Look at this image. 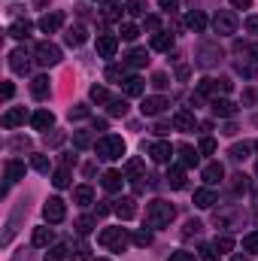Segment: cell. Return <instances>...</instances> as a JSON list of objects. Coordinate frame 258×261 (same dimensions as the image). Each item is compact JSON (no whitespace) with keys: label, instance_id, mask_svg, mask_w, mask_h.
I'll use <instances>...</instances> for the list:
<instances>
[{"label":"cell","instance_id":"1","mask_svg":"<svg viewBox=\"0 0 258 261\" xmlns=\"http://www.w3.org/2000/svg\"><path fill=\"white\" fill-rule=\"evenodd\" d=\"M173 216H176V206L167 203V200H161V197H155V200L146 203V222H149V228H167L173 222Z\"/></svg>","mask_w":258,"mask_h":261},{"label":"cell","instance_id":"2","mask_svg":"<svg viewBox=\"0 0 258 261\" xmlns=\"http://www.w3.org/2000/svg\"><path fill=\"white\" fill-rule=\"evenodd\" d=\"M94 152H97L100 161H119L125 155V140L116 137V134H107V137H100L94 143Z\"/></svg>","mask_w":258,"mask_h":261},{"label":"cell","instance_id":"3","mask_svg":"<svg viewBox=\"0 0 258 261\" xmlns=\"http://www.w3.org/2000/svg\"><path fill=\"white\" fill-rule=\"evenodd\" d=\"M97 243L107 246V249H113V252H125L131 240H128V231L125 228H104L97 234Z\"/></svg>","mask_w":258,"mask_h":261},{"label":"cell","instance_id":"4","mask_svg":"<svg viewBox=\"0 0 258 261\" xmlns=\"http://www.w3.org/2000/svg\"><path fill=\"white\" fill-rule=\"evenodd\" d=\"M237 28H240V21H237V15H234L231 9H219V12H216L213 31H216L219 37H231V34H237Z\"/></svg>","mask_w":258,"mask_h":261},{"label":"cell","instance_id":"5","mask_svg":"<svg viewBox=\"0 0 258 261\" xmlns=\"http://www.w3.org/2000/svg\"><path fill=\"white\" fill-rule=\"evenodd\" d=\"M34 58H37V64H40V67H55L58 61H61V49H58L55 43L43 40V43H37V49H34Z\"/></svg>","mask_w":258,"mask_h":261},{"label":"cell","instance_id":"6","mask_svg":"<svg viewBox=\"0 0 258 261\" xmlns=\"http://www.w3.org/2000/svg\"><path fill=\"white\" fill-rule=\"evenodd\" d=\"M64 216H67V203L61 197H49L46 206H43V219L49 225H58V222H64Z\"/></svg>","mask_w":258,"mask_h":261},{"label":"cell","instance_id":"7","mask_svg":"<svg viewBox=\"0 0 258 261\" xmlns=\"http://www.w3.org/2000/svg\"><path fill=\"white\" fill-rule=\"evenodd\" d=\"M173 152H176V149H173L170 143H164V140H161V143H152V146H149V158H152L155 164H170Z\"/></svg>","mask_w":258,"mask_h":261},{"label":"cell","instance_id":"8","mask_svg":"<svg viewBox=\"0 0 258 261\" xmlns=\"http://www.w3.org/2000/svg\"><path fill=\"white\" fill-rule=\"evenodd\" d=\"M116 49H119V37L116 34H100L97 37V55L100 58H116Z\"/></svg>","mask_w":258,"mask_h":261},{"label":"cell","instance_id":"9","mask_svg":"<svg viewBox=\"0 0 258 261\" xmlns=\"http://www.w3.org/2000/svg\"><path fill=\"white\" fill-rule=\"evenodd\" d=\"M167 107H170V103H167V97H161V94H155V97H143V103H140L143 116H161Z\"/></svg>","mask_w":258,"mask_h":261},{"label":"cell","instance_id":"10","mask_svg":"<svg viewBox=\"0 0 258 261\" xmlns=\"http://www.w3.org/2000/svg\"><path fill=\"white\" fill-rule=\"evenodd\" d=\"M24 119H28V113H24V107H9L6 113H3V119H0V125L6 130L18 128V125H24Z\"/></svg>","mask_w":258,"mask_h":261},{"label":"cell","instance_id":"11","mask_svg":"<svg viewBox=\"0 0 258 261\" xmlns=\"http://www.w3.org/2000/svg\"><path fill=\"white\" fill-rule=\"evenodd\" d=\"M9 70H12V73H21V76H24V73L31 70V55H28L24 49H15V52L9 55Z\"/></svg>","mask_w":258,"mask_h":261},{"label":"cell","instance_id":"12","mask_svg":"<svg viewBox=\"0 0 258 261\" xmlns=\"http://www.w3.org/2000/svg\"><path fill=\"white\" fill-rule=\"evenodd\" d=\"M113 213H116L122 222L134 219V213H137V203H134V197H119V200H113Z\"/></svg>","mask_w":258,"mask_h":261},{"label":"cell","instance_id":"13","mask_svg":"<svg viewBox=\"0 0 258 261\" xmlns=\"http://www.w3.org/2000/svg\"><path fill=\"white\" fill-rule=\"evenodd\" d=\"M61 24H64V12H58V9H55V12H46V15L40 18V31H43V34H55Z\"/></svg>","mask_w":258,"mask_h":261},{"label":"cell","instance_id":"14","mask_svg":"<svg viewBox=\"0 0 258 261\" xmlns=\"http://www.w3.org/2000/svg\"><path fill=\"white\" fill-rule=\"evenodd\" d=\"M200 176H203V182H207V186H219V182L225 179V167H222L219 161H210V164L203 167V173H200Z\"/></svg>","mask_w":258,"mask_h":261},{"label":"cell","instance_id":"15","mask_svg":"<svg viewBox=\"0 0 258 261\" xmlns=\"http://www.w3.org/2000/svg\"><path fill=\"white\" fill-rule=\"evenodd\" d=\"M125 179H128L125 173H119V170H107V173L100 176V186H104L107 192H119V189L125 186Z\"/></svg>","mask_w":258,"mask_h":261},{"label":"cell","instance_id":"16","mask_svg":"<svg viewBox=\"0 0 258 261\" xmlns=\"http://www.w3.org/2000/svg\"><path fill=\"white\" fill-rule=\"evenodd\" d=\"M55 125V116L49 113V110H37L34 116H31V128L34 130H49Z\"/></svg>","mask_w":258,"mask_h":261},{"label":"cell","instance_id":"17","mask_svg":"<svg viewBox=\"0 0 258 261\" xmlns=\"http://www.w3.org/2000/svg\"><path fill=\"white\" fill-rule=\"evenodd\" d=\"M31 94H34L37 100H46V97L52 94V82H49V76H37V79L31 82Z\"/></svg>","mask_w":258,"mask_h":261},{"label":"cell","instance_id":"18","mask_svg":"<svg viewBox=\"0 0 258 261\" xmlns=\"http://www.w3.org/2000/svg\"><path fill=\"white\" fill-rule=\"evenodd\" d=\"M210 107H213V116H222V119H231L237 113V103H231L228 97H216Z\"/></svg>","mask_w":258,"mask_h":261},{"label":"cell","instance_id":"19","mask_svg":"<svg viewBox=\"0 0 258 261\" xmlns=\"http://www.w3.org/2000/svg\"><path fill=\"white\" fill-rule=\"evenodd\" d=\"M125 176L134 179V186H137V192H143V186H140V179H146L143 176V161L140 158H131L128 164H125Z\"/></svg>","mask_w":258,"mask_h":261},{"label":"cell","instance_id":"20","mask_svg":"<svg viewBox=\"0 0 258 261\" xmlns=\"http://www.w3.org/2000/svg\"><path fill=\"white\" fill-rule=\"evenodd\" d=\"M18 179H24V161L12 158V161H6V186H12Z\"/></svg>","mask_w":258,"mask_h":261},{"label":"cell","instance_id":"21","mask_svg":"<svg viewBox=\"0 0 258 261\" xmlns=\"http://www.w3.org/2000/svg\"><path fill=\"white\" fill-rule=\"evenodd\" d=\"M216 200H219V197H216V192H213V186H207V189H197V192H194V206H200V210H210Z\"/></svg>","mask_w":258,"mask_h":261},{"label":"cell","instance_id":"22","mask_svg":"<svg viewBox=\"0 0 258 261\" xmlns=\"http://www.w3.org/2000/svg\"><path fill=\"white\" fill-rule=\"evenodd\" d=\"M152 49H155V52H170V49H173V34H167V31L152 34Z\"/></svg>","mask_w":258,"mask_h":261},{"label":"cell","instance_id":"23","mask_svg":"<svg viewBox=\"0 0 258 261\" xmlns=\"http://www.w3.org/2000/svg\"><path fill=\"white\" fill-rule=\"evenodd\" d=\"M194 125H197V119H194L189 110H179V113L173 116V128L176 130H194Z\"/></svg>","mask_w":258,"mask_h":261},{"label":"cell","instance_id":"24","mask_svg":"<svg viewBox=\"0 0 258 261\" xmlns=\"http://www.w3.org/2000/svg\"><path fill=\"white\" fill-rule=\"evenodd\" d=\"M176 155H179L183 167H197V161H200V152L192 149V146H179V149H176Z\"/></svg>","mask_w":258,"mask_h":261},{"label":"cell","instance_id":"25","mask_svg":"<svg viewBox=\"0 0 258 261\" xmlns=\"http://www.w3.org/2000/svg\"><path fill=\"white\" fill-rule=\"evenodd\" d=\"M186 24L192 28L194 34H203V31H207V15H203L200 9H192V12L186 15Z\"/></svg>","mask_w":258,"mask_h":261},{"label":"cell","instance_id":"26","mask_svg":"<svg viewBox=\"0 0 258 261\" xmlns=\"http://www.w3.org/2000/svg\"><path fill=\"white\" fill-rule=\"evenodd\" d=\"M143 91H146V82L140 76H128L125 79V97H143Z\"/></svg>","mask_w":258,"mask_h":261},{"label":"cell","instance_id":"27","mask_svg":"<svg viewBox=\"0 0 258 261\" xmlns=\"http://www.w3.org/2000/svg\"><path fill=\"white\" fill-rule=\"evenodd\" d=\"M167 186L176 189V192L186 189V170H183V167H170V170H167Z\"/></svg>","mask_w":258,"mask_h":261},{"label":"cell","instance_id":"28","mask_svg":"<svg viewBox=\"0 0 258 261\" xmlns=\"http://www.w3.org/2000/svg\"><path fill=\"white\" fill-rule=\"evenodd\" d=\"M85 28L82 24H76V28H67V34H64V40H67V46H82L85 43Z\"/></svg>","mask_w":258,"mask_h":261},{"label":"cell","instance_id":"29","mask_svg":"<svg viewBox=\"0 0 258 261\" xmlns=\"http://www.w3.org/2000/svg\"><path fill=\"white\" fill-rule=\"evenodd\" d=\"M125 64L128 67H146L149 64V52H146V49H131L128 58H125Z\"/></svg>","mask_w":258,"mask_h":261},{"label":"cell","instance_id":"30","mask_svg":"<svg viewBox=\"0 0 258 261\" xmlns=\"http://www.w3.org/2000/svg\"><path fill=\"white\" fill-rule=\"evenodd\" d=\"M9 37L28 40V37H31V21H12V24H9Z\"/></svg>","mask_w":258,"mask_h":261},{"label":"cell","instance_id":"31","mask_svg":"<svg viewBox=\"0 0 258 261\" xmlns=\"http://www.w3.org/2000/svg\"><path fill=\"white\" fill-rule=\"evenodd\" d=\"M52 237H55L52 228H46V225H43V228H34V246H49Z\"/></svg>","mask_w":258,"mask_h":261},{"label":"cell","instance_id":"32","mask_svg":"<svg viewBox=\"0 0 258 261\" xmlns=\"http://www.w3.org/2000/svg\"><path fill=\"white\" fill-rule=\"evenodd\" d=\"M73 200H76L79 206H88V203L94 200V192H91V186H79V189L73 192Z\"/></svg>","mask_w":258,"mask_h":261},{"label":"cell","instance_id":"33","mask_svg":"<svg viewBox=\"0 0 258 261\" xmlns=\"http://www.w3.org/2000/svg\"><path fill=\"white\" fill-rule=\"evenodd\" d=\"M52 186H55V189H67V186H70V167H58V170L52 173Z\"/></svg>","mask_w":258,"mask_h":261},{"label":"cell","instance_id":"34","mask_svg":"<svg viewBox=\"0 0 258 261\" xmlns=\"http://www.w3.org/2000/svg\"><path fill=\"white\" fill-rule=\"evenodd\" d=\"M104 18H107V21H119V18H122V6L113 3V0H107V3H104Z\"/></svg>","mask_w":258,"mask_h":261},{"label":"cell","instance_id":"35","mask_svg":"<svg viewBox=\"0 0 258 261\" xmlns=\"http://www.w3.org/2000/svg\"><path fill=\"white\" fill-rule=\"evenodd\" d=\"M213 246H216V252H219V255H228V252L234 249V240H231L228 234H222V237H216V240H213Z\"/></svg>","mask_w":258,"mask_h":261},{"label":"cell","instance_id":"36","mask_svg":"<svg viewBox=\"0 0 258 261\" xmlns=\"http://www.w3.org/2000/svg\"><path fill=\"white\" fill-rule=\"evenodd\" d=\"M88 97H91L94 103H110V94H107L104 85H91V88H88Z\"/></svg>","mask_w":258,"mask_h":261},{"label":"cell","instance_id":"37","mask_svg":"<svg viewBox=\"0 0 258 261\" xmlns=\"http://www.w3.org/2000/svg\"><path fill=\"white\" fill-rule=\"evenodd\" d=\"M110 116H128V100L125 97H113L110 100Z\"/></svg>","mask_w":258,"mask_h":261},{"label":"cell","instance_id":"38","mask_svg":"<svg viewBox=\"0 0 258 261\" xmlns=\"http://www.w3.org/2000/svg\"><path fill=\"white\" fill-rule=\"evenodd\" d=\"M119 37H122V40H128V43H134V40L140 37V28H137V24H131V21H125V24L119 28Z\"/></svg>","mask_w":258,"mask_h":261},{"label":"cell","instance_id":"39","mask_svg":"<svg viewBox=\"0 0 258 261\" xmlns=\"http://www.w3.org/2000/svg\"><path fill=\"white\" fill-rule=\"evenodd\" d=\"M128 15H146V0H125Z\"/></svg>","mask_w":258,"mask_h":261},{"label":"cell","instance_id":"40","mask_svg":"<svg viewBox=\"0 0 258 261\" xmlns=\"http://www.w3.org/2000/svg\"><path fill=\"white\" fill-rule=\"evenodd\" d=\"M73 143H76V149H88V146L94 143V137H91L88 130H76V134H73Z\"/></svg>","mask_w":258,"mask_h":261},{"label":"cell","instance_id":"41","mask_svg":"<svg viewBox=\"0 0 258 261\" xmlns=\"http://www.w3.org/2000/svg\"><path fill=\"white\" fill-rule=\"evenodd\" d=\"M249 152H252V143H237V146L231 149V158H234V161H243Z\"/></svg>","mask_w":258,"mask_h":261},{"label":"cell","instance_id":"42","mask_svg":"<svg viewBox=\"0 0 258 261\" xmlns=\"http://www.w3.org/2000/svg\"><path fill=\"white\" fill-rule=\"evenodd\" d=\"M243 249H246L249 255H258V231H252V234L243 237Z\"/></svg>","mask_w":258,"mask_h":261},{"label":"cell","instance_id":"43","mask_svg":"<svg viewBox=\"0 0 258 261\" xmlns=\"http://www.w3.org/2000/svg\"><path fill=\"white\" fill-rule=\"evenodd\" d=\"M31 164H34V170H37V173H49V167H52V164H49V155H34V161H31Z\"/></svg>","mask_w":258,"mask_h":261},{"label":"cell","instance_id":"44","mask_svg":"<svg viewBox=\"0 0 258 261\" xmlns=\"http://www.w3.org/2000/svg\"><path fill=\"white\" fill-rule=\"evenodd\" d=\"M200 231H203V225H200L197 219H189V222H186V228H183V237H197Z\"/></svg>","mask_w":258,"mask_h":261},{"label":"cell","instance_id":"45","mask_svg":"<svg viewBox=\"0 0 258 261\" xmlns=\"http://www.w3.org/2000/svg\"><path fill=\"white\" fill-rule=\"evenodd\" d=\"M64 258H67V246H61V243L46 252V261H64Z\"/></svg>","mask_w":258,"mask_h":261},{"label":"cell","instance_id":"46","mask_svg":"<svg viewBox=\"0 0 258 261\" xmlns=\"http://www.w3.org/2000/svg\"><path fill=\"white\" fill-rule=\"evenodd\" d=\"M216 258H219L216 246H213V243H203V246H200V261H216Z\"/></svg>","mask_w":258,"mask_h":261},{"label":"cell","instance_id":"47","mask_svg":"<svg viewBox=\"0 0 258 261\" xmlns=\"http://www.w3.org/2000/svg\"><path fill=\"white\" fill-rule=\"evenodd\" d=\"M197 152H200V155H213V152H216V140H213V137H203L200 146H197Z\"/></svg>","mask_w":258,"mask_h":261},{"label":"cell","instance_id":"48","mask_svg":"<svg viewBox=\"0 0 258 261\" xmlns=\"http://www.w3.org/2000/svg\"><path fill=\"white\" fill-rule=\"evenodd\" d=\"M134 243H137V246H149V243H152V231H146V228H140V231L134 234Z\"/></svg>","mask_w":258,"mask_h":261},{"label":"cell","instance_id":"49","mask_svg":"<svg viewBox=\"0 0 258 261\" xmlns=\"http://www.w3.org/2000/svg\"><path fill=\"white\" fill-rule=\"evenodd\" d=\"M167 261H194V252H189V249H176V252L167 255Z\"/></svg>","mask_w":258,"mask_h":261},{"label":"cell","instance_id":"50","mask_svg":"<svg viewBox=\"0 0 258 261\" xmlns=\"http://www.w3.org/2000/svg\"><path fill=\"white\" fill-rule=\"evenodd\" d=\"M91 228H94V219H91V216H82V219L76 222V231H79V234H88Z\"/></svg>","mask_w":258,"mask_h":261},{"label":"cell","instance_id":"51","mask_svg":"<svg viewBox=\"0 0 258 261\" xmlns=\"http://www.w3.org/2000/svg\"><path fill=\"white\" fill-rule=\"evenodd\" d=\"M122 76H125V67H116V64L107 67V79H110V82H119Z\"/></svg>","mask_w":258,"mask_h":261},{"label":"cell","instance_id":"52","mask_svg":"<svg viewBox=\"0 0 258 261\" xmlns=\"http://www.w3.org/2000/svg\"><path fill=\"white\" fill-rule=\"evenodd\" d=\"M200 55H207V58H203V61H200V64L207 67V64H213V61H216V55H219V52H216V49H213V46H200Z\"/></svg>","mask_w":258,"mask_h":261},{"label":"cell","instance_id":"53","mask_svg":"<svg viewBox=\"0 0 258 261\" xmlns=\"http://www.w3.org/2000/svg\"><path fill=\"white\" fill-rule=\"evenodd\" d=\"M85 116H88V107H82V103L70 107V119H85Z\"/></svg>","mask_w":258,"mask_h":261},{"label":"cell","instance_id":"54","mask_svg":"<svg viewBox=\"0 0 258 261\" xmlns=\"http://www.w3.org/2000/svg\"><path fill=\"white\" fill-rule=\"evenodd\" d=\"M246 179H249V176L237 173V176H234V192H246V189H249V182H246Z\"/></svg>","mask_w":258,"mask_h":261},{"label":"cell","instance_id":"55","mask_svg":"<svg viewBox=\"0 0 258 261\" xmlns=\"http://www.w3.org/2000/svg\"><path fill=\"white\" fill-rule=\"evenodd\" d=\"M146 28L158 34V31H161V18H158V15H146Z\"/></svg>","mask_w":258,"mask_h":261},{"label":"cell","instance_id":"56","mask_svg":"<svg viewBox=\"0 0 258 261\" xmlns=\"http://www.w3.org/2000/svg\"><path fill=\"white\" fill-rule=\"evenodd\" d=\"M158 6H161L164 12H176V9H179V0H158Z\"/></svg>","mask_w":258,"mask_h":261},{"label":"cell","instance_id":"57","mask_svg":"<svg viewBox=\"0 0 258 261\" xmlns=\"http://www.w3.org/2000/svg\"><path fill=\"white\" fill-rule=\"evenodd\" d=\"M76 258L88 261V246H85V243H76Z\"/></svg>","mask_w":258,"mask_h":261},{"label":"cell","instance_id":"58","mask_svg":"<svg viewBox=\"0 0 258 261\" xmlns=\"http://www.w3.org/2000/svg\"><path fill=\"white\" fill-rule=\"evenodd\" d=\"M152 85H155V88H164V85H167V76H164V73H155V76H152Z\"/></svg>","mask_w":258,"mask_h":261},{"label":"cell","instance_id":"59","mask_svg":"<svg viewBox=\"0 0 258 261\" xmlns=\"http://www.w3.org/2000/svg\"><path fill=\"white\" fill-rule=\"evenodd\" d=\"M246 31L258 34V15H249V18H246Z\"/></svg>","mask_w":258,"mask_h":261},{"label":"cell","instance_id":"60","mask_svg":"<svg viewBox=\"0 0 258 261\" xmlns=\"http://www.w3.org/2000/svg\"><path fill=\"white\" fill-rule=\"evenodd\" d=\"M12 94H15V85H12V82H6V85H3V100H9Z\"/></svg>","mask_w":258,"mask_h":261},{"label":"cell","instance_id":"61","mask_svg":"<svg viewBox=\"0 0 258 261\" xmlns=\"http://www.w3.org/2000/svg\"><path fill=\"white\" fill-rule=\"evenodd\" d=\"M155 134H158V137H164V134H167V130H170V125H167V122H158V125H155Z\"/></svg>","mask_w":258,"mask_h":261},{"label":"cell","instance_id":"62","mask_svg":"<svg viewBox=\"0 0 258 261\" xmlns=\"http://www.w3.org/2000/svg\"><path fill=\"white\" fill-rule=\"evenodd\" d=\"M231 6H234V9H249L252 0H231Z\"/></svg>","mask_w":258,"mask_h":261},{"label":"cell","instance_id":"63","mask_svg":"<svg viewBox=\"0 0 258 261\" xmlns=\"http://www.w3.org/2000/svg\"><path fill=\"white\" fill-rule=\"evenodd\" d=\"M110 210H113V206H107V203H97V216H107Z\"/></svg>","mask_w":258,"mask_h":261},{"label":"cell","instance_id":"64","mask_svg":"<svg viewBox=\"0 0 258 261\" xmlns=\"http://www.w3.org/2000/svg\"><path fill=\"white\" fill-rule=\"evenodd\" d=\"M94 261H110V258H94Z\"/></svg>","mask_w":258,"mask_h":261}]
</instances>
